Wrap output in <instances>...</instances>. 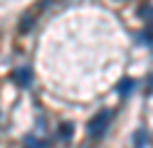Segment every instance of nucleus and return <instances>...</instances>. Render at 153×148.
<instances>
[{"label":"nucleus","instance_id":"7","mask_svg":"<svg viewBox=\"0 0 153 148\" xmlns=\"http://www.w3.org/2000/svg\"><path fill=\"white\" fill-rule=\"evenodd\" d=\"M26 148H39L37 139H35V137H26Z\"/></svg>","mask_w":153,"mask_h":148},{"label":"nucleus","instance_id":"4","mask_svg":"<svg viewBox=\"0 0 153 148\" xmlns=\"http://www.w3.org/2000/svg\"><path fill=\"white\" fill-rule=\"evenodd\" d=\"M33 23H35V18L28 14V16H23V21L19 23V30H21V33H28L30 28H33Z\"/></svg>","mask_w":153,"mask_h":148},{"label":"nucleus","instance_id":"5","mask_svg":"<svg viewBox=\"0 0 153 148\" xmlns=\"http://www.w3.org/2000/svg\"><path fill=\"white\" fill-rule=\"evenodd\" d=\"M60 137L65 139V141L72 137V123H63V127H60Z\"/></svg>","mask_w":153,"mask_h":148},{"label":"nucleus","instance_id":"6","mask_svg":"<svg viewBox=\"0 0 153 148\" xmlns=\"http://www.w3.org/2000/svg\"><path fill=\"white\" fill-rule=\"evenodd\" d=\"M134 139H137V148H144V144H146V132H144V130H139Z\"/></svg>","mask_w":153,"mask_h":148},{"label":"nucleus","instance_id":"1","mask_svg":"<svg viewBox=\"0 0 153 148\" xmlns=\"http://www.w3.org/2000/svg\"><path fill=\"white\" fill-rule=\"evenodd\" d=\"M109 120H111V111L109 109L100 111L95 118H91V123H88V134L91 137H102L105 130L109 127Z\"/></svg>","mask_w":153,"mask_h":148},{"label":"nucleus","instance_id":"3","mask_svg":"<svg viewBox=\"0 0 153 148\" xmlns=\"http://www.w3.org/2000/svg\"><path fill=\"white\" fill-rule=\"evenodd\" d=\"M132 88H134V81H132V79H123V81L118 83V88H116V90L121 92V97H128V95L132 92Z\"/></svg>","mask_w":153,"mask_h":148},{"label":"nucleus","instance_id":"2","mask_svg":"<svg viewBox=\"0 0 153 148\" xmlns=\"http://www.w3.org/2000/svg\"><path fill=\"white\" fill-rule=\"evenodd\" d=\"M14 81L19 83V86H30V81H33V70H28V67L16 70V72H14Z\"/></svg>","mask_w":153,"mask_h":148}]
</instances>
